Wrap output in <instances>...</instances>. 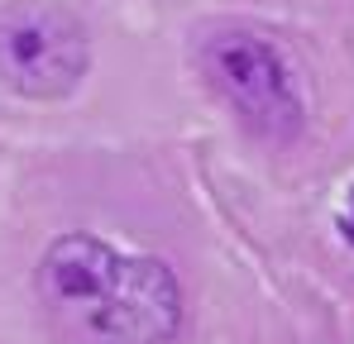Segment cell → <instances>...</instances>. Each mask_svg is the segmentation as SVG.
<instances>
[{
    "label": "cell",
    "instance_id": "1",
    "mask_svg": "<svg viewBox=\"0 0 354 344\" xmlns=\"http://www.w3.org/2000/svg\"><path fill=\"white\" fill-rule=\"evenodd\" d=\"M39 292L62 344H173L182 330L173 273L96 234H62L44 254Z\"/></svg>",
    "mask_w": 354,
    "mask_h": 344
},
{
    "label": "cell",
    "instance_id": "2",
    "mask_svg": "<svg viewBox=\"0 0 354 344\" xmlns=\"http://www.w3.org/2000/svg\"><path fill=\"white\" fill-rule=\"evenodd\" d=\"M86 34L58 5L0 10V82L34 101L67 96L86 72Z\"/></svg>",
    "mask_w": 354,
    "mask_h": 344
},
{
    "label": "cell",
    "instance_id": "3",
    "mask_svg": "<svg viewBox=\"0 0 354 344\" xmlns=\"http://www.w3.org/2000/svg\"><path fill=\"white\" fill-rule=\"evenodd\" d=\"M206 72L259 134L292 139L301 129V96H297L292 67L273 44L254 34H216L206 44Z\"/></svg>",
    "mask_w": 354,
    "mask_h": 344
},
{
    "label": "cell",
    "instance_id": "4",
    "mask_svg": "<svg viewBox=\"0 0 354 344\" xmlns=\"http://www.w3.org/2000/svg\"><path fill=\"white\" fill-rule=\"evenodd\" d=\"M345 229H350V239H354V201H350V211H345Z\"/></svg>",
    "mask_w": 354,
    "mask_h": 344
}]
</instances>
